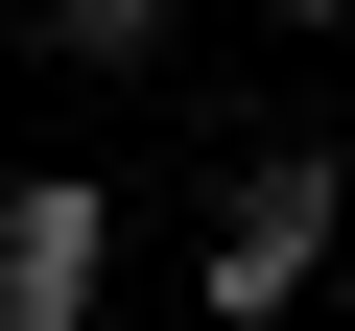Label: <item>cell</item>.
Here are the masks:
<instances>
[{
  "instance_id": "6da1fadb",
  "label": "cell",
  "mask_w": 355,
  "mask_h": 331,
  "mask_svg": "<svg viewBox=\"0 0 355 331\" xmlns=\"http://www.w3.org/2000/svg\"><path fill=\"white\" fill-rule=\"evenodd\" d=\"M308 284H331V142H261L237 190H214L190 307H214V331H308Z\"/></svg>"
},
{
  "instance_id": "7a4b0ae2",
  "label": "cell",
  "mask_w": 355,
  "mask_h": 331,
  "mask_svg": "<svg viewBox=\"0 0 355 331\" xmlns=\"http://www.w3.org/2000/svg\"><path fill=\"white\" fill-rule=\"evenodd\" d=\"M95 284H119V190L95 166H24L0 190V331H95Z\"/></svg>"
},
{
  "instance_id": "3957f363",
  "label": "cell",
  "mask_w": 355,
  "mask_h": 331,
  "mask_svg": "<svg viewBox=\"0 0 355 331\" xmlns=\"http://www.w3.org/2000/svg\"><path fill=\"white\" fill-rule=\"evenodd\" d=\"M166 24H190V0H24L48 71H166Z\"/></svg>"
},
{
  "instance_id": "277c9868",
  "label": "cell",
  "mask_w": 355,
  "mask_h": 331,
  "mask_svg": "<svg viewBox=\"0 0 355 331\" xmlns=\"http://www.w3.org/2000/svg\"><path fill=\"white\" fill-rule=\"evenodd\" d=\"M261 24H284V48H308V24H355V0H261Z\"/></svg>"
}]
</instances>
